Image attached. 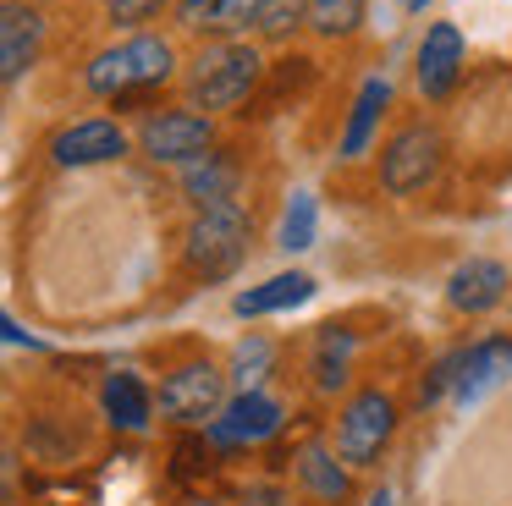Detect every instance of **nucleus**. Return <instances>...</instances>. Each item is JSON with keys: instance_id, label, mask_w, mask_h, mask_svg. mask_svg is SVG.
I'll use <instances>...</instances> for the list:
<instances>
[{"instance_id": "obj_28", "label": "nucleus", "mask_w": 512, "mask_h": 506, "mask_svg": "<svg viewBox=\"0 0 512 506\" xmlns=\"http://www.w3.org/2000/svg\"><path fill=\"white\" fill-rule=\"evenodd\" d=\"M424 6H430V0H402V11H408V17H419Z\"/></svg>"}, {"instance_id": "obj_3", "label": "nucleus", "mask_w": 512, "mask_h": 506, "mask_svg": "<svg viewBox=\"0 0 512 506\" xmlns=\"http://www.w3.org/2000/svg\"><path fill=\"white\" fill-rule=\"evenodd\" d=\"M248 242H254V209H248L243 198L199 209V215L188 220V237H182L188 275H199V281H226V275L248 259Z\"/></svg>"}, {"instance_id": "obj_19", "label": "nucleus", "mask_w": 512, "mask_h": 506, "mask_svg": "<svg viewBox=\"0 0 512 506\" xmlns=\"http://www.w3.org/2000/svg\"><path fill=\"white\" fill-rule=\"evenodd\" d=\"M353 347L358 336L347 325H320V336H314V391L320 396H336L347 385V369H353Z\"/></svg>"}, {"instance_id": "obj_7", "label": "nucleus", "mask_w": 512, "mask_h": 506, "mask_svg": "<svg viewBox=\"0 0 512 506\" xmlns=\"http://www.w3.org/2000/svg\"><path fill=\"white\" fill-rule=\"evenodd\" d=\"M226 402H232V396H226V374L215 369L210 358H193V363H177V369L160 380L155 413L177 429H199V424H215Z\"/></svg>"}, {"instance_id": "obj_2", "label": "nucleus", "mask_w": 512, "mask_h": 506, "mask_svg": "<svg viewBox=\"0 0 512 506\" xmlns=\"http://www.w3.org/2000/svg\"><path fill=\"white\" fill-rule=\"evenodd\" d=\"M171 77H177V44L166 33H127V39L94 50L83 66V88L105 105L138 94V88H166Z\"/></svg>"}, {"instance_id": "obj_9", "label": "nucleus", "mask_w": 512, "mask_h": 506, "mask_svg": "<svg viewBox=\"0 0 512 506\" xmlns=\"http://www.w3.org/2000/svg\"><path fill=\"white\" fill-rule=\"evenodd\" d=\"M457 77H463V28L457 22H430L419 50H413V83L430 105H441V99H452Z\"/></svg>"}, {"instance_id": "obj_30", "label": "nucleus", "mask_w": 512, "mask_h": 506, "mask_svg": "<svg viewBox=\"0 0 512 506\" xmlns=\"http://www.w3.org/2000/svg\"><path fill=\"white\" fill-rule=\"evenodd\" d=\"M188 506H221V501H188Z\"/></svg>"}, {"instance_id": "obj_10", "label": "nucleus", "mask_w": 512, "mask_h": 506, "mask_svg": "<svg viewBox=\"0 0 512 506\" xmlns=\"http://www.w3.org/2000/svg\"><path fill=\"white\" fill-rule=\"evenodd\" d=\"M177 28L193 33V39L215 44V39H248L259 33V17H265V0H177Z\"/></svg>"}, {"instance_id": "obj_18", "label": "nucleus", "mask_w": 512, "mask_h": 506, "mask_svg": "<svg viewBox=\"0 0 512 506\" xmlns=\"http://www.w3.org/2000/svg\"><path fill=\"white\" fill-rule=\"evenodd\" d=\"M386 105H391V83H386V77H369V83L358 88V99H353V116H347V127H342V143H336L342 160H364V154H369Z\"/></svg>"}, {"instance_id": "obj_20", "label": "nucleus", "mask_w": 512, "mask_h": 506, "mask_svg": "<svg viewBox=\"0 0 512 506\" xmlns=\"http://www.w3.org/2000/svg\"><path fill=\"white\" fill-rule=\"evenodd\" d=\"M298 479L309 484L325 506H336V501H347V495H353V468H347L336 451H320V446H309L298 457Z\"/></svg>"}, {"instance_id": "obj_11", "label": "nucleus", "mask_w": 512, "mask_h": 506, "mask_svg": "<svg viewBox=\"0 0 512 506\" xmlns=\"http://www.w3.org/2000/svg\"><path fill=\"white\" fill-rule=\"evenodd\" d=\"M270 435H281V402L265 391H237L210 424L215 446H265Z\"/></svg>"}, {"instance_id": "obj_16", "label": "nucleus", "mask_w": 512, "mask_h": 506, "mask_svg": "<svg viewBox=\"0 0 512 506\" xmlns=\"http://www.w3.org/2000/svg\"><path fill=\"white\" fill-rule=\"evenodd\" d=\"M100 402H105V418H111L116 429H127V435H144V429L155 424V396H149V385L138 380L133 369L105 374Z\"/></svg>"}, {"instance_id": "obj_14", "label": "nucleus", "mask_w": 512, "mask_h": 506, "mask_svg": "<svg viewBox=\"0 0 512 506\" xmlns=\"http://www.w3.org/2000/svg\"><path fill=\"white\" fill-rule=\"evenodd\" d=\"M512 275L501 259H468L452 270V281H446V303L457 308V314H490V308L507 297Z\"/></svg>"}, {"instance_id": "obj_1", "label": "nucleus", "mask_w": 512, "mask_h": 506, "mask_svg": "<svg viewBox=\"0 0 512 506\" xmlns=\"http://www.w3.org/2000/svg\"><path fill=\"white\" fill-rule=\"evenodd\" d=\"M259 83H265V55H259V44H248V39L204 44V50L188 61V72H182V94H188V105L204 110V116L248 105Z\"/></svg>"}, {"instance_id": "obj_17", "label": "nucleus", "mask_w": 512, "mask_h": 506, "mask_svg": "<svg viewBox=\"0 0 512 506\" xmlns=\"http://www.w3.org/2000/svg\"><path fill=\"white\" fill-rule=\"evenodd\" d=\"M314 297V275L309 270H281L270 275L265 286H248V292L232 297V314L237 319H259V314H281V308H298Z\"/></svg>"}, {"instance_id": "obj_4", "label": "nucleus", "mask_w": 512, "mask_h": 506, "mask_svg": "<svg viewBox=\"0 0 512 506\" xmlns=\"http://www.w3.org/2000/svg\"><path fill=\"white\" fill-rule=\"evenodd\" d=\"M391 435H397V396L380 391V385L353 391L336 413V457L347 468H375L380 451L391 446Z\"/></svg>"}, {"instance_id": "obj_24", "label": "nucleus", "mask_w": 512, "mask_h": 506, "mask_svg": "<svg viewBox=\"0 0 512 506\" xmlns=\"http://www.w3.org/2000/svg\"><path fill=\"white\" fill-rule=\"evenodd\" d=\"M281 248L287 253L314 248V198L309 193H292L287 215H281Z\"/></svg>"}, {"instance_id": "obj_21", "label": "nucleus", "mask_w": 512, "mask_h": 506, "mask_svg": "<svg viewBox=\"0 0 512 506\" xmlns=\"http://www.w3.org/2000/svg\"><path fill=\"white\" fill-rule=\"evenodd\" d=\"M364 11H369V0H309V33H320V39H347V33H358Z\"/></svg>"}, {"instance_id": "obj_31", "label": "nucleus", "mask_w": 512, "mask_h": 506, "mask_svg": "<svg viewBox=\"0 0 512 506\" xmlns=\"http://www.w3.org/2000/svg\"><path fill=\"white\" fill-rule=\"evenodd\" d=\"M28 6H39V0H28Z\"/></svg>"}, {"instance_id": "obj_8", "label": "nucleus", "mask_w": 512, "mask_h": 506, "mask_svg": "<svg viewBox=\"0 0 512 506\" xmlns=\"http://www.w3.org/2000/svg\"><path fill=\"white\" fill-rule=\"evenodd\" d=\"M133 149V138L122 132L116 116H83V121H67V127L50 138V160L67 165V171H89V165H111Z\"/></svg>"}, {"instance_id": "obj_5", "label": "nucleus", "mask_w": 512, "mask_h": 506, "mask_svg": "<svg viewBox=\"0 0 512 506\" xmlns=\"http://www.w3.org/2000/svg\"><path fill=\"white\" fill-rule=\"evenodd\" d=\"M441 160H446V143H441V127L435 121H402L397 132L386 138L380 149V187L391 198H413L441 176Z\"/></svg>"}, {"instance_id": "obj_27", "label": "nucleus", "mask_w": 512, "mask_h": 506, "mask_svg": "<svg viewBox=\"0 0 512 506\" xmlns=\"http://www.w3.org/2000/svg\"><path fill=\"white\" fill-rule=\"evenodd\" d=\"M243 506H281V490H270V484H259V490H248Z\"/></svg>"}, {"instance_id": "obj_26", "label": "nucleus", "mask_w": 512, "mask_h": 506, "mask_svg": "<svg viewBox=\"0 0 512 506\" xmlns=\"http://www.w3.org/2000/svg\"><path fill=\"white\" fill-rule=\"evenodd\" d=\"M199 473H210V446H204V440H182L177 446V479H199Z\"/></svg>"}, {"instance_id": "obj_15", "label": "nucleus", "mask_w": 512, "mask_h": 506, "mask_svg": "<svg viewBox=\"0 0 512 506\" xmlns=\"http://www.w3.org/2000/svg\"><path fill=\"white\" fill-rule=\"evenodd\" d=\"M237 182H243V165H237L226 149H210L204 160L182 165V193H188L193 209L232 204V198H237Z\"/></svg>"}, {"instance_id": "obj_6", "label": "nucleus", "mask_w": 512, "mask_h": 506, "mask_svg": "<svg viewBox=\"0 0 512 506\" xmlns=\"http://www.w3.org/2000/svg\"><path fill=\"white\" fill-rule=\"evenodd\" d=\"M138 154L155 165H193L204 160V154L215 149V116H204V110L193 105H166V110H149L144 127H138Z\"/></svg>"}, {"instance_id": "obj_13", "label": "nucleus", "mask_w": 512, "mask_h": 506, "mask_svg": "<svg viewBox=\"0 0 512 506\" xmlns=\"http://www.w3.org/2000/svg\"><path fill=\"white\" fill-rule=\"evenodd\" d=\"M39 50H45V17H39V6L6 0V11H0V77L23 83V72L39 61Z\"/></svg>"}, {"instance_id": "obj_22", "label": "nucleus", "mask_w": 512, "mask_h": 506, "mask_svg": "<svg viewBox=\"0 0 512 506\" xmlns=\"http://www.w3.org/2000/svg\"><path fill=\"white\" fill-rule=\"evenodd\" d=\"M270 358H276V347H270L265 336H243L232 347V380L237 391H259V380L270 374Z\"/></svg>"}, {"instance_id": "obj_23", "label": "nucleus", "mask_w": 512, "mask_h": 506, "mask_svg": "<svg viewBox=\"0 0 512 506\" xmlns=\"http://www.w3.org/2000/svg\"><path fill=\"white\" fill-rule=\"evenodd\" d=\"M298 28H309V0H265L259 39H292Z\"/></svg>"}, {"instance_id": "obj_29", "label": "nucleus", "mask_w": 512, "mask_h": 506, "mask_svg": "<svg viewBox=\"0 0 512 506\" xmlns=\"http://www.w3.org/2000/svg\"><path fill=\"white\" fill-rule=\"evenodd\" d=\"M369 506H391V490H375V495H369Z\"/></svg>"}, {"instance_id": "obj_25", "label": "nucleus", "mask_w": 512, "mask_h": 506, "mask_svg": "<svg viewBox=\"0 0 512 506\" xmlns=\"http://www.w3.org/2000/svg\"><path fill=\"white\" fill-rule=\"evenodd\" d=\"M160 11H177V0H105V22L127 33H144V22H155Z\"/></svg>"}, {"instance_id": "obj_12", "label": "nucleus", "mask_w": 512, "mask_h": 506, "mask_svg": "<svg viewBox=\"0 0 512 506\" xmlns=\"http://www.w3.org/2000/svg\"><path fill=\"white\" fill-rule=\"evenodd\" d=\"M512 380V336H485L474 347H463V369L452 385V407H474L485 402L496 385Z\"/></svg>"}]
</instances>
